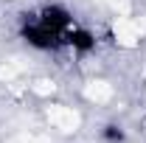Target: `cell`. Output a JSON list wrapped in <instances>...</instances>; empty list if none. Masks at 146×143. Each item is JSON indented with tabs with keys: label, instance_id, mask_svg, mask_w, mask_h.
Here are the masks:
<instances>
[{
	"label": "cell",
	"instance_id": "6da1fadb",
	"mask_svg": "<svg viewBox=\"0 0 146 143\" xmlns=\"http://www.w3.org/2000/svg\"><path fill=\"white\" fill-rule=\"evenodd\" d=\"M68 28H70L68 14L51 9V11H45L36 20L31 28H25V36L34 45H56V42H62V36H68Z\"/></svg>",
	"mask_w": 146,
	"mask_h": 143
}]
</instances>
